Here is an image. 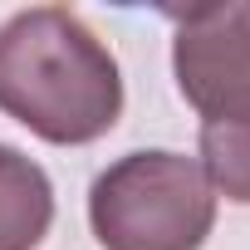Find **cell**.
<instances>
[{
    "label": "cell",
    "mask_w": 250,
    "mask_h": 250,
    "mask_svg": "<svg viewBox=\"0 0 250 250\" xmlns=\"http://www.w3.org/2000/svg\"><path fill=\"white\" fill-rule=\"evenodd\" d=\"M54 226V187L40 162L0 143V250H40Z\"/></svg>",
    "instance_id": "4"
},
{
    "label": "cell",
    "mask_w": 250,
    "mask_h": 250,
    "mask_svg": "<svg viewBox=\"0 0 250 250\" xmlns=\"http://www.w3.org/2000/svg\"><path fill=\"white\" fill-rule=\"evenodd\" d=\"M0 113L54 147L98 143L123 113L108 44L64 5H30L0 25Z\"/></svg>",
    "instance_id": "1"
},
{
    "label": "cell",
    "mask_w": 250,
    "mask_h": 250,
    "mask_svg": "<svg viewBox=\"0 0 250 250\" xmlns=\"http://www.w3.org/2000/svg\"><path fill=\"white\" fill-rule=\"evenodd\" d=\"M172 69L201 123L250 113V0L177 10Z\"/></svg>",
    "instance_id": "3"
},
{
    "label": "cell",
    "mask_w": 250,
    "mask_h": 250,
    "mask_svg": "<svg viewBox=\"0 0 250 250\" xmlns=\"http://www.w3.org/2000/svg\"><path fill=\"white\" fill-rule=\"evenodd\" d=\"M201 172L211 191H221L235 206H250V113L201 123Z\"/></svg>",
    "instance_id": "5"
},
{
    "label": "cell",
    "mask_w": 250,
    "mask_h": 250,
    "mask_svg": "<svg viewBox=\"0 0 250 250\" xmlns=\"http://www.w3.org/2000/svg\"><path fill=\"white\" fill-rule=\"evenodd\" d=\"M88 226L103 250H201L216 226V191L187 152H128L98 172Z\"/></svg>",
    "instance_id": "2"
}]
</instances>
